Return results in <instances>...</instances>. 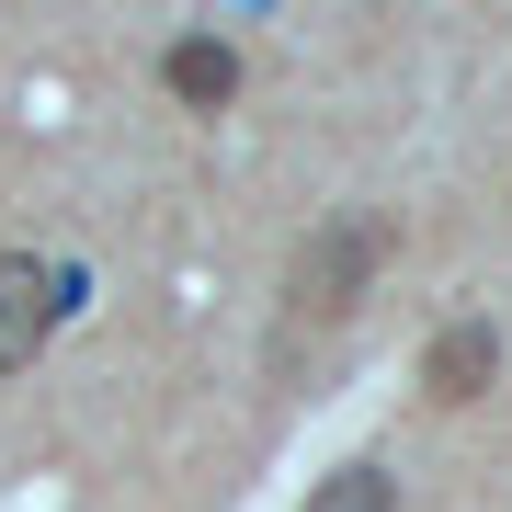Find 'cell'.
Here are the masks:
<instances>
[{"label": "cell", "mask_w": 512, "mask_h": 512, "mask_svg": "<svg viewBox=\"0 0 512 512\" xmlns=\"http://www.w3.org/2000/svg\"><path fill=\"white\" fill-rule=\"evenodd\" d=\"M387 217H319L308 239H296V262H285V319L296 330H330V319H353V296L376 285V262H387Z\"/></svg>", "instance_id": "6da1fadb"}, {"label": "cell", "mask_w": 512, "mask_h": 512, "mask_svg": "<svg viewBox=\"0 0 512 512\" xmlns=\"http://www.w3.org/2000/svg\"><path fill=\"white\" fill-rule=\"evenodd\" d=\"M80 308V274L46 251H0V376H23L46 353V330Z\"/></svg>", "instance_id": "7a4b0ae2"}, {"label": "cell", "mask_w": 512, "mask_h": 512, "mask_svg": "<svg viewBox=\"0 0 512 512\" xmlns=\"http://www.w3.org/2000/svg\"><path fill=\"white\" fill-rule=\"evenodd\" d=\"M490 376H501V330H490V319H444L433 342H421V399L456 410V399H478Z\"/></svg>", "instance_id": "3957f363"}, {"label": "cell", "mask_w": 512, "mask_h": 512, "mask_svg": "<svg viewBox=\"0 0 512 512\" xmlns=\"http://www.w3.org/2000/svg\"><path fill=\"white\" fill-rule=\"evenodd\" d=\"M160 80H171L194 114H217V103L239 92V46H228V35H183V46L160 57Z\"/></svg>", "instance_id": "277c9868"}, {"label": "cell", "mask_w": 512, "mask_h": 512, "mask_svg": "<svg viewBox=\"0 0 512 512\" xmlns=\"http://www.w3.org/2000/svg\"><path fill=\"white\" fill-rule=\"evenodd\" d=\"M308 512H399V478H387L376 456H342V467L308 490Z\"/></svg>", "instance_id": "5b68a950"}]
</instances>
